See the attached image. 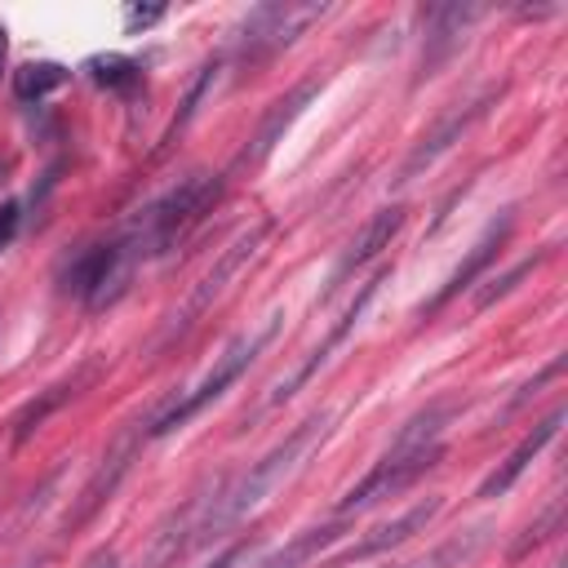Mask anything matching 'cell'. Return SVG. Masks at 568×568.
<instances>
[{
  "label": "cell",
  "mask_w": 568,
  "mask_h": 568,
  "mask_svg": "<svg viewBox=\"0 0 568 568\" xmlns=\"http://www.w3.org/2000/svg\"><path fill=\"white\" fill-rule=\"evenodd\" d=\"M333 430V413H315V417H306L284 444H275L271 453H262L244 475H235V479H226V484H217L213 493H204V497H195V528H191V546H204V541H213V537H222L226 528H235L240 519H248L297 466H302V457L324 439Z\"/></svg>",
  "instance_id": "6da1fadb"
},
{
  "label": "cell",
  "mask_w": 568,
  "mask_h": 568,
  "mask_svg": "<svg viewBox=\"0 0 568 568\" xmlns=\"http://www.w3.org/2000/svg\"><path fill=\"white\" fill-rule=\"evenodd\" d=\"M448 413L453 404H430L426 413L408 417L404 430L395 435V444L377 457V466L351 484L342 497H337V515H359V510H373L377 501L386 497H399L408 484H417L444 453V426H448Z\"/></svg>",
  "instance_id": "7a4b0ae2"
},
{
  "label": "cell",
  "mask_w": 568,
  "mask_h": 568,
  "mask_svg": "<svg viewBox=\"0 0 568 568\" xmlns=\"http://www.w3.org/2000/svg\"><path fill=\"white\" fill-rule=\"evenodd\" d=\"M217 191H222V182H217L213 173H191V178H182L178 186H169L164 195H155L146 209H138V217H133L129 231L120 235L124 248H129L138 262L169 253V248L204 217V209L217 200Z\"/></svg>",
  "instance_id": "3957f363"
},
{
  "label": "cell",
  "mask_w": 568,
  "mask_h": 568,
  "mask_svg": "<svg viewBox=\"0 0 568 568\" xmlns=\"http://www.w3.org/2000/svg\"><path fill=\"white\" fill-rule=\"evenodd\" d=\"M280 320H284V315H271L262 328L240 333V337H235V342H231V346H226V351L213 359V368H209V373H204V377H200L191 390H182V395H178V399H173V404H169V408H164V413L151 422V430H146V435H169V430L186 426L195 413H204L213 399H222V395H226V386H231V382H240V373H244V368L257 359V351H262V346L275 337Z\"/></svg>",
  "instance_id": "277c9868"
},
{
  "label": "cell",
  "mask_w": 568,
  "mask_h": 568,
  "mask_svg": "<svg viewBox=\"0 0 568 568\" xmlns=\"http://www.w3.org/2000/svg\"><path fill=\"white\" fill-rule=\"evenodd\" d=\"M133 266H138V257L124 248V240L93 244V248L75 253V257L62 266V288L75 293L89 311H102V306H111V302L129 288Z\"/></svg>",
  "instance_id": "5b68a950"
},
{
  "label": "cell",
  "mask_w": 568,
  "mask_h": 568,
  "mask_svg": "<svg viewBox=\"0 0 568 568\" xmlns=\"http://www.w3.org/2000/svg\"><path fill=\"white\" fill-rule=\"evenodd\" d=\"M266 235H271V222L262 217V222H253L248 231H240V235L226 244V253L217 257V266H213V271L191 288V297L182 302V311H173V320H169V328H164V342L182 337V333H186V328H191V324H195V320H200V315H204V311L226 293V284H231V280H235V275L257 257V248L266 244Z\"/></svg>",
  "instance_id": "8992f818"
},
{
  "label": "cell",
  "mask_w": 568,
  "mask_h": 568,
  "mask_svg": "<svg viewBox=\"0 0 568 568\" xmlns=\"http://www.w3.org/2000/svg\"><path fill=\"white\" fill-rule=\"evenodd\" d=\"M324 13H328V4H320V0H271V4H257V9H248L244 27H240V49L248 58H266V53H275L284 44H293Z\"/></svg>",
  "instance_id": "52a82bcc"
},
{
  "label": "cell",
  "mask_w": 568,
  "mask_h": 568,
  "mask_svg": "<svg viewBox=\"0 0 568 568\" xmlns=\"http://www.w3.org/2000/svg\"><path fill=\"white\" fill-rule=\"evenodd\" d=\"M386 275H390V271H377V275H373V280H368L359 293H355V302L346 306V315H342V320L328 328V337H324V342H320V346H315V351H311V355H306V359H302V364H297L288 377H280V382H275V390H271V404H284L288 395H297V390H302V386H306V382H311V377H315V373L328 364V355H333V351L346 342V333H355V324L364 320V311H368V302H373L377 284H386Z\"/></svg>",
  "instance_id": "ba28073f"
},
{
  "label": "cell",
  "mask_w": 568,
  "mask_h": 568,
  "mask_svg": "<svg viewBox=\"0 0 568 568\" xmlns=\"http://www.w3.org/2000/svg\"><path fill=\"white\" fill-rule=\"evenodd\" d=\"M444 510V497H422L417 506H408L404 515H395L390 524H377L373 532H364L346 555H337L333 559V568H342V564H355V559H373V555H386V550H395V546H404L408 537H417V532H426V524L435 519Z\"/></svg>",
  "instance_id": "9c48e42d"
},
{
  "label": "cell",
  "mask_w": 568,
  "mask_h": 568,
  "mask_svg": "<svg viewBox=\"0 0 568 568\" xmlns=\"http://www.w3.org/2000/svg\"><path fill=\"white\" fill-rule=\"evenodd\" d=\"M484 18L479 4H439L426 13V49H422V75H435L466 40L470 22Z\"/></svg>",
  "instance_id": "30bf717a"
},
{
  "label": "cell",
  "mask_w": 568,
  "mask_h": 568,
  "mask_svg": "<svg viewBox=\"0 0 568 568\" xmlns=\"http://www.w3.org/2000/svg\"><path fill=\"white\" fill-rule=\"evenodd\" d=\"M399 226H404V204H386V209H377V213L355 231V240L342 248V257H337V266H333V275H328V288L342 284L346 275H355L364 262H373V257L399 235Z\"/></svg>",
  "instance_id": "8fae6325"
},
{
  "label": "cell",
  "mask_w": 568,
  "mask_h": 568,
  "mask_svg": "<svg viewBox=\"0 0 568 568\" xmlns=\"http://www.w3.org/2000/svg\"><path fill=\"white\" fill-rule=\"evenodd\" d=\"M510 226H515V213H510V209H501V213H497V217H493V222L484 226V235H479V240L470 244V253L462 257V266H457V271L448 275V284H444V288H439V293L430 297V311H439L444 302H453V297H457L462 288H470V284H475V280H479V275L488 271V262H493V257L501 253V244H506Z\"/></svg>",
  "instance_id": "7c38bea8"
},
{
  "label": "cell",
  "mask_w": 568,
  "mask_h": 568,
  "mask_svg": "<svg viewBox=\"0 0 568 568\" xmlns=\"http://www.w3.org/2000/svg\"><path fill=\"white\" fill-rule=\"evenodd\" d=\"M559 426H564V408H555L550 417H541V422H537V426H532V430H528V435L506 453V462H497V470L479 484V493H475V497H501V493H510V488H515V479L537 462V453L559 435Z\"/></svg>",
  "instance_id": "4fadbf2b"
},
{
  "label": "cell",
  "mask_w": 568,
  "mask_h": 568,
  "mask_svg": "<svg viewBox=\"0 0 568 568\" xmlns=\"http://www.w3.org/2000/svg\"><path fill=\"white\" fill-rule=\"evenodd\" d=\"M479 115H484V102H466V106L448 111V115H444V120H439V124H435V129H430V133L408 151V160L399 164V178H395V182H413L422 169H430V164H435L453 142H462V133H466Z\"/></svg>",
  "instance_id": "5bb4252c"
},
{
  "label": "cell",
  "mask_w": 568,
  "mask_h": 568,
  "mask_svg": "<svg viewBox=\"0 0 568 568\" xmlns=\"http://www.w3.org/2000/svg\"><path fill=\"white\" fill-rule=\"evenodd\" d=\"M315 93H320V80H302L293 93H284V98H280V102L266 111V120L257 124V133H253L248 151L240 155V164H262V160L275 151V142H280V138L293 129V120L302 115V106H306Z\"/></svg>",
  "instance_id": "9a60e30c"
},
{
  "label": "cell",
  "mask_w": 568,
  "mask_h": 568,
  "mask_svg": "<svg viewBox=\"0 0 568 568\" xmlns=\"http://www.w3.org/2000/svg\"><path fill=\"white\" fill-rule=\"evenodd\" d=\"M351 528L346 524H320V528H306V532H297L293 541H284L275 555H266L257 568H306L311 559H320L337 537H346Z\"/></svg>",
  "instance_id": "2e32d148"
},
{
  "label": "cell",
  "mask_w": 568,
  "mask_h": 568,
  "mask_svg": "<svg viewBox=\"0 0 568 568\" xmlns=\"http://www.w3.org/2000/svg\"><path fill=\"white\" fill-rule=\"evenodd\" d=\"M484 541H488V528H470V532H457L453 541L435 546L426 559H413V564H404V568H466V564L484 550Z\"/></svg>",
  "instance_id": "e0dca14e"
},
{
  "label": "cell",
  "mask_w": 568,
  "mask_h": 568,
  "mask_svg": "<svg viewBox=\"0 0 568 568\" xmlns=\"http://www.w3.org/2000/svg\"><path fill=\"white\" fill-rule=\"evenodd\" d=\"M84 71H89L102 89H111V93H133V89L142 84V67H138L133 58H120V53H98V58L84 62Z\"/></svg>",
  "instance_id": "ac0fdd59"
},
{
  "label": "cell",
  "mask_w": 568,
  "mask_h": 568,
  "mask_svg": "<svg viewBox=\"0 0 568 568\" xmlns=\"http://www.w3.org/2000/svg\"><path fill=\"white\" fill-rule=\"evenodd\" d=\"M67 67L62 62H27L22 71H13V93L22 98V102H31V98H44V93H53L58 84H67Z\"/></svg>",
  "instance_id": "d6986e66"
},
{
  "label": "cell",
  "mask_w": 568,
  "mask_h": 568,
  "mask_svg": "<svg viewBox=\"0 0 568 568\" xmlns=\"http://www.w3.org/2000/svg\"><path fill=\"white\" fill-rule=\"evenodd\" d=\"M124 466H129V448H120V453H111V466H102L98 475H93V484L80 493V506H75V515H71V524H80V519H89L98 506H102V497L115 488V479L124 475Z\"/></svg>",
  "instance_id": "ffe728a7"
},
{
  "label": "cell",
  "mask_w": 568,
  "mask_h": 568,
  "mask_svg": "<svg viewBox=\"0 0 568 568\" xmlns=\"http://www.w3.org/2000/svg\"><path fill=\"white\" fill-rule=\"evenodd\" d=\"M67 395H71L67 386H49L40 399H31V404H27V408L13 417V439L22 444V439H27V435H31V430H36V426H40V422H44V417H49V413H53V408L67 399Z\"/></svg>",
  "instance_id": "44dd1931"
},
{
  "label": "cell",
  "mask_w": 568,
  "mask_h": 568,
  "mask_svg": "<svg viewBox=\"0 0 568 568\" xmlns=\"http://www.w3.org/2000/svg\"><path fill=\"white\" fill-rule=\"evenodd\" d=\"M559 515H564V506H559V501H550V506H546V515H541L537 524H528V528H524V537L510 546V559H519V555H528L537 541H546V537L559 528Z\"/></svg>",
  "instance_id": "7402d4cb"
},
{
  "label": "cell",
  "mask_w": 568,
  "mask_h": 568,
  "mask_svg": "<svg viewBox=\"0 0 568 568\" xmlns=\"http://www.w3.org/2000/svg\"><path fill=\"white\" fill-rule=\"evenodd\" d=\"M528 271H532V257H528V262H519V266H515L510 275H501V280H493V288H484V293L475 297V306H479V311H484V306H493V302H497L501 293H510V288H515V280H519V275H528Z\"/></svg>",
  "instance_id": "603a6c76"
},
{
  "label": "cell",
  "mask_w": 568,
  "mask_h": 568,
  "mask_svg": "<svg viewBox=\"0 0 568 568\" xmlns=\"http://www.w3.org/2000/svg\"><path fill=\"white\" fill-rule=\"evenodd\" d=\"M160 18H164V4H146V9H142V4H129V9H124V31H129V36H133V31H146V27H155Z\"/></svg>",
  "instance_id": "cb8c5ba5"
},
{
  "label": "cell",
  "mask_w": 568,
  "mask_h": 568,
  "mask_svg": "<svg viewBox=\"0 0 568 568\" xmlns=\"http://www.w3.org/2000/svg\"><path fill=\"white\" fill-rule=\"evenodd\" d=\"M18 226H22V209H18L13 200H9V204H0V248H9V244H13Z\"/></svg>",
  "instance_id": "d4e9b609"
},
{
  "label": "cell",
  "mask_w": 568,
  "mask_h": 568,
  "mask_svg": "<svg viewBox=\"0 0 568 568\" xmlns=\"http://www.w3.org/2000/svg\"><path fill=\"white\" fill-rule=\"evenodd\" d=\"M248 555H253V546H248V541H235V546H231V550H222L209 568H244V564H248Z\"/></svg>",
  "instance_id": "484cf974"
},
{
  "label": "cell",
  "mask_w": 568,
  "mask_h": 568,
  "mask_svg": "<svg viewBox=\"0 0 568 568\" xmlns=\"http://www.w3.org/2000/svg\"><path fill=\"white\" fill-rule=\"evenodd\" d=\"M4 49H9V31L0 27V67H4Z\"/></svg>",
  "instance_id": "4316f807"
},
{
  "label": "cell",
  "mask_w": 568,
  "mask_h": 568,
  "mask_svg": "<svg viewBox=\"0 0 568 568\" xmlns=\"http://www.w3.org/2000/svg\"><path fill=\"white\" fill-rule=\"evenodd\" d=\"M93 568H120V564H115V555H106V559H98Z\"/></svg>",
  "instance_id": "83f0119b"
}]
</instances>
